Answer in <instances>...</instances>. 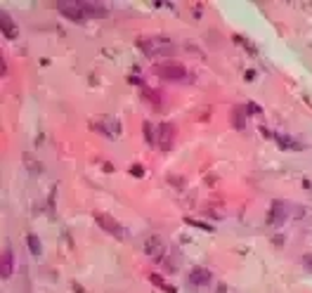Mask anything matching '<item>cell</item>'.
Listing matches in <instances>:
<instances>
[{
    "label": "cell",
    "mask_w": 312,
    "mask_h": 293,
    "mask_svg": "<svg viewBox=\"0 0 312 293\" xmlns=\"http://www.w3.org/2000/svg\"><path fill=\"white\" fill-rule=\"evenodd\" d=\"M0 26H2V36L5 38H9V40L17 38V26H14V21H12L7 12H0Z\"/></svg>",
    "instance_id": "obj_10"
},
{
    "label": "cell",
    "mask_w": 312,
    "mask_h": 293,
    "mask_svg": "<svg viewBox=\"0 0 312 293\" xmlns=\"http://www.w3.org/2000/svg\"><path fill=\"white\" fill-rule=\"evenodd\" d=\"M137 47L142 50L147 57H152V59H156V57H166V54L173 52V40L166 36H149V38H140L137 40Z\"/></svg>",
    "instance_id": "obj_1"
},
{
    "label": "cell",
    "mask_w": 312,
    "mask_h": 293,
    "mask_svg": "<svg viewBox=\"0 0 312 293\" xmlns=\"http://www.w3.org/2000/svg\"><path fill=\"white\" fill-rule=\"evenodd\" d=\"M154 73L163 80H185L187 76V69L180 62H161L154 66Z\"/></svg>",
    "instance_id": "obj_3"
},
{
    "label": "cell",
    "mask_w": 312,
    "mask_h": 293,
    "mask_svg": "<svg viewBox=\"0 0 312 293\" xmlns=\"http://www.w3.org/2000/svg\"><path fill=\"white\" fill-rule=\"evenodd\" d=\"M95 220H97L99 227H102L104 232H109L111 237H116V239H125L123 225H121L116 218H111L109 213H95Z\"/></svg>",
    "instance_id": "obj_4"
},
{
    "label": "cell",
    "mask_w": 312,
    "mask_h": 293,
    "mask_svg": "<svg viewBox=\"0 0 312 293\" xmlns=\"http://www.w3.org/2000/svg\"><path fill=\"white\" fill-rule=\"evenodd\" d=\"M215 293H227V284H218V291Z\"/></svg>",
    "instance_id": "obj_21"
},
{
    "label": "cell",
    "mask_w": 312,
    "mask_h": 293,
    "mask_svg": "<svg viewBox=\"0 0 312 293\" xmlns=\"http://www.w3.org/2000/svg\"><path fill=\"white\" fill-rule=\"evenodd\" d=\"M85 2V9H88L90 17H99V14H104L107 9H104V5H99V2H92V0H83Z\"/></svg>",
    "instance_id": "obj_14"
},
{
    "label": "cell",
    "mask_w": 312,
    "mask_h": 293,
    "mask_svg": "<svg viewBox=\"0 0 312 293\" xmlns=\"http://www.w3.org/2000/svg\"><path fill=\"white\" fill-rule=\"evenodd\" d=\"M142 251L147 253V256L159 258V256H161V251H163V241H161L159 234H149V237H144Z\"/></svg>",
    "instance_id": "obj_7"
},
{
    "label": "cell",
    "mask_w": 312,
    "mask_h": 293,
    "mask_svg": "<svg viewBox=\"0 0 312 293\" xmlns=\"http://www.w3.org/2000/svg\"><path fill=\"white\" fill-rule=\"evenodd\" d=\"M12 270H14V253L12 249H5L2 251V267H0V277L2 279H7L12 275Z\"/></svg>",
    "instance_id": "obj_11"
},
{
    "label": "cell",
    "mask_w": 312,
    "mask_h": 293,
    "mask_svg": "<svg viewBox=\"0 0 312 293\" xmlns=\"http://www.w3.org/2000/svg\"><path fill=\"white\" fill-rule=\"evenodd\" d=\"M289 218V204L282 201V199H275L272 204H270V211H268V222L272 227H282Z\"/></svg>",
    "instance_id": "obj_5"
},
{
    "label": "cell",
    "mask_w": 312,
    "mask_h": 293,
    "mask_svg": "<svg viewBox=\"0 0 312 293\" xmlns=\"http://www.w3.org/2000/svg\"><path fill=\"white\" fill-rule=\"evenodd\" d=\"M303 260H305V267H308V270H310V272H312V256H305Z\"/></svg>",
    "instance_id": "obj_20"
},
{
    "label": "cell",
    "mask_w": 312,
    "mask_h": 293,
    "mask_svg": "<svg viewBox=\"0 0 312 293\" xmlns=\"http://www.w3.org/2000/svg\"><path fill=\"white\" fill-rule=\"evenodd\" d=\"M246 111H251V114H256V116H258V114H260V107H258V104H253V102H251L249 107H246Z\"/></svg>",
    "instance_id": "obj_19"
},
{
    "label": "cell",
    "mask_w": 312,
    "mask_h": 293,
    "mask_svg": "<svg viewBox=\"0 0 312 293\" xmlns=\"http://www.w3.org/2000/svg\"><path fill=\"white\" fill-rule=\"evenodd\" d=\"M57 9H59L66 19H71L73 24H83V21L90 19L83 0H59V2H57Z\"/></svg>",
    "instance_id": "obj_2"
},
{
    "label": "cell",
    "mask_w": 312,
    "mask_h": 293,
    "mask_svg": "<svg viewBox=\"0 0 312 293\" xmlns=\"http://www.w3.org/2000/svg\"><path fill=\"white\" fill-rule=\"evenodd\" d=\"M26 246L33 256H40V251H43V244H40V239L36 234H26Z\"/></svg>",
    "instance_id": "obj_13"
},
{
    "label": "cell",
    "mask_w": 312,
    "mask_h": 293,
    "mask_svg": "<svg viewBox=\"0 0 312 293\" xmlns=\"http://www.w3.org/2000/svg\"><path fill=\"white\" fill-rule=\"evenodd\" d=\"M130 173H133L135 178H142V175H144V168H142V166H137V163H135V166H130Z\"/></svg>",
    "instance_id": "obj_18"
},
{
    "label": "cell",
    "mask_w": 312,
    "mask_h": 293,
    "mask_svg": "<svg viewBox=\"0 0 312 293\" xmlns=\"http://www.w3.org/2000/svg\"><path fill=\"white\" fill-rule=\"evenodd\" d=\"M272 137H275L277 144H279L284 151H301V149H303V147L296 142L291 135H286V133H272Z\"/></svg>",
    "instance_id": "obj_9"
},
{
    "label": "cell",
    "mask_w": 312,
    "mask_h": 293,
    "mask_svg": "<svg viewBox=\"0 0 312 293\" xmlns=\"http://www.w3.org/2000/svg\"><path fill=\"white\" fill-rule=\"evenodd\" d=\"M175 142V125L173 123H159L156 128V144L161 151H170Z\"/></svg>",
    "instance_id": "obj_6"
},
{
    "label": "cell",
    "mask_w": 312,
    "mask_h": 293,
    "mask_svg": "<svg viewBox=\"0 0 312 293\" xmlns=\"http://www.w3.org/2000/svg\"><path fill=\"white\" fill-rule=\"evenodd\" d=\"M185 222H187V225H194V227H199V230H204V232H213L215 230V227L206 225V222H196L194 218H185Z\"/></svg>",
    "instance_id": "obj_16"
},
{
    "label": "cell",
    "mask_w": 312,
    "mask_h": 293,
    "mask_svg": "<svg viewBox=\"0 0 312 293\" xmlns=\"http://www.w3.org/2000/svg\"><path fill=\"white\" fill-rule=\"evenodd\" d=\"M149 279H152V282H154V284H156V286H159V289H163V291H166V293H175V289H173V286H168V284H166V282H163V279H161L159 275H149Z\"/></svg>",
    "instance_id": "obj_15"
},
{
    "label": "cell",
    "mask_w": 312,
    "mask_h": 293,
    "mask_svg": "<svg viewBox=\"0 0 312 293\" xmlns=\"http://www.w3.org/2000/svg\"><path fill=\"white\" fill-rule=\"evenodd\" d=\"M144 137H147V142H156V133H152V123H144Z\"/></svg>",
    "instance_id": "obj_17"
},
{
    "label": "cell",
    "mask_w": 312,
    "mask_h": 293,
    "mask_svg": "<svg viewBox=\"0 0 312 293\" xmlns=\"http://www.w3.org/2000/svg\"><path fill=\"white\" fill-rule=\"evenodd\" d=\"M232 123H234V128H237V130H244V128H246V114H244V107H234Z\"/></svg>",
    "instance_id": "obj_12"
},
{
    "label": "cell",
    "mask_w": 312,
    "mask_h": 293,
    "mask_svg": "<svg viewBox=\"0 0 312 293\" xmlns=\"http://www.w3.org/2000/svg\"><path fill=\"white\" fill-rule=\"evenodd\" d=\"M213 282V275L206 270V267H194L192 272H189V284L192 286H206Z\"/></svg>",
    "instance_id": "obj_8"
}]
</instances>
